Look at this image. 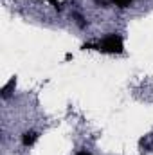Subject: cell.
Wrapping results in <instances>:
<instances>
[{
	"mask_svg": "<svg viewBox=\"0 0 153 155\" xmlns=\"http://www.w3.org/2000/svg\"><path fill=\"white\" fill-rule=\"evenodd\" d=\"M97 51L101 52H108V54H121L124 51L122 38L119 35H108L97 43Z\"/></svg>",
	"mask_w": 153,
	"mask_h": 155,
	"instance_id": "6da1fadb",
	"label": "cell"
},
{
	"mask_svg": "<svg viewBox=\"0 0 153 155\" xmlns=\"http://www.w3.org/2000/svg\"><path fill=\"white\" fill-rule=\"evenodd\" d=\"M36 139H38V134L36 132H27V134H24L22 143H24V146H33L36 143Z\"/></svg>",
	"mask_w": 153,
	"mask_h": 155,
	"instance_id": "7a4b0ae2",
	"label": "cell"
},
{
	"mask_svg": "<svg viewBox=\"0 0 153 155\" xmlns=\"http://www.w3.org/2000/svg\"><path fill=\"white\" fill-rule=\"evenodd\" d=\"M15 87H16V78H11V79H9V83L2 88V97H9V96L13 94Z\"/></svg>",
	"mask_w": 153,
	"mask_h": 155,
	"instance_id": "3957f363",
	"label": "cell"
},
{
	"mask_svg": "<svg viewBox=\"0 0 153 155\" xmlns=\"http://www.w3.org/2000/svg\"><path fill=\"white\" fill-rule=\"evenodd\" d=\"M110 2H114L117 7H128L132 4V0H110Z\"/></svg>",
	"mask_w": 153,
	"mask_h": 155,
	"instance_id": "277c9868",
	"label": "cell"
},
{
	"mask_svg": "<svg viewBox=\"0 0 153 155\" xmlns=\"http://www.w3.org/2000/svg\"><path fill=\"white\" fill-rule=\"evenodd\" d=\"M49 2L52 4V7H54L56 11H60V9H61V2H60V0H49Z\"/></svg>",
	"mask_w": 153,
	"mask_h": 155,
	"instance_id": "5b68a950",
	"label": "cell"
},
{
	"mask_svg": "<svg viewBox=\"0 0 153 155\" xmlns=\"http://www.w3.org/2000/svg\"><path fill=\"white\" fill-rule=\"evenodd\" d=\"M74 18L77 20V25H79V27H85V22H83V16H81V15H74Z\"/></svg>",
	"mask_w": 153,
	"mask_h": 155,
	"instance_id": "8992f818",
	"label": "cell"
},
{
	"mask_svg": "<svg viewBox=\"0 0 153 155\" xmlns=\"http://www.w3.org/2000/svg\"><path fill=\"white\" fill-rule=\"evenodd\" d=\"M94 2H96V4H99V5H106V2H108V0H94Z\"/></svg>",
	"mask_w": 153,
	"mask_h": 155,
	"instance_id": "52a82bcc",
	"label": "cell"
},
{
	"mask_svg": "<svg viewBox=\"0 0 153 155\" xmlns=\"http://www.w3.org/2000/svg\"><path fill=\"white\" fill-rule=\"evenodd\" d=\"M77 155H90V153H88V152H79Z\"/></svg>",
	"mask_w": 153,
	"mask_h": 155,
	"instance_id": "ba28073f",
	"label": "cell"
}]
</instances>
